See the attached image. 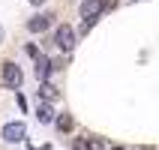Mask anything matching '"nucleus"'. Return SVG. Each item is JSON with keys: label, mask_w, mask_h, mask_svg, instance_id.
Listing matches in <instances>:
<instances>
[{"label": "nucleus", "mask_w": 159, "mask_h": 150, "mask_svg": "<svg viewBox=\"0 0 159 150\" xmlns=\"http://www.w3.org/2000/svg\"><path fill=\"white\" fill-rule=\"evenodd\" d=\"M0 78H3V84H6L9 90H18L21 81H24V72H21V66H18L15 60H6L0 66Z\"/></svg>", "instance_id": "nucleus-1"}, {"label": "nucleus", "mask_w": 159, "mask_h": 150, "mask_svg": "<svg viewBox=\"0 0 159 150\" xmlns=\"http://www.w3.org/2000/svg\"><path fill=\"white\" fill-rule=\"evenodd\" d=\"M54 45H57L60 51L69 54L72 48H75V30H72L69 24H60V27H57V33H54Z\"/></svg>", "instance_id": "nucleus-2"}, {"label": "nucleus", "mask_w": 159, "mask_h": 150, "mask_svg": "<svg viewBox=\"0 0 159 150\" xmlns=\"http://www.w3.org/2000/svg\"><path fill=\"white\" fill-rule=\"evenodd\" d=\"M105 9H108L105 0H81V15L84 18H99Z\"/></svg>", "instance_id": "nucleus-3"}, {"label": "nucleus", "mask_w": 159, "mask_h": 150, "mask_svg": "<svg viewBox=\"0 0 159 150\" xmlns=\"http://www.w3.org/2000/svg\"><path fill=\"white\" fill-rule=\"evenodd\" d=\"M24 135H27V126L24 123H6V126H3V141H9V144L24 141Z\"/></svg>", "instance_id": "nucleus-4"}, {"label": "nucleus", "mask_w": 159, "mask_h": 150, "mask_svg": "<svg viewBox=\"0 0 159 150\" xmlns=\"http://www.w3.org/2000/svg\"><path fill=\"white\" fill-rule=\"evenodd\" d=\"M54 69H57V66H54V63L48 60L45 54H39V57H36V78L42 81V84H45V81H48V75H51Z\"/></svg>", "instance_id": "nucleus-5"}, {"label": "nucleus", "mask_w": 159, "mask_h": 150, "mask_svg": "<svg viewBox=\"0 0 159 150\" xmlns=\"http://www.w3.org/2000/svg\"><path fill=\"white\" fill-rule=\"evenodd\" d=\"M51 18H54V15H48V12H42V15H33L30 21H27V30H30V33H42V30H48Z\"/></svg>", "instance_id": "nucleus-6"}, {"label": "nucleus", "mask_w": 159, "mask_h": 150, "mask_svg": "<svg viewBox=\"0 0 159 150\" xmlns=\"http://www.w3.org/2000/svg\"><path fill=\"white\" fill-rule=\"evenodd\" d=\"M36 117H39V123H51V120H54V108L45 102V105L36 108Z\"/></svg>", "instance_id": "nucleus-7"}, {"label": "nucleus", "mask_w": 159, "mask_h": 150, "mask_svg": "<svg viewBox=\"0 0 159 150\" xmlns=\"http://www.w3.org/2000/svg\"><path fill=\"white\" fill-rule=\"evenodd\" d=\"M54 126H57L60 132H69V129H72V117L69 114H60L57 120H54Z\"/></svg>", "instance_id": "nucleus-8"}, {"label": "nucleus", "mask_w": 159, "mask_h": 150, "mask_svg": "<svg viewBox=\"0 0 159 150\" xmlns=\"http://www.w3.org/2000/svg\"><path fill=\"white\" fill-rule=\"evenodd\" d=\"M39 90H42V96L48 99V102H54V99H57V87H54V84H48V81H45Z\"/></svg>", "instance_id": "nucleus-9"}, {"label": "nucleus", "mask_w": 159, "mask_h": 150, "mask_svg": "<svg viewBox=\"0 0 159 150\" xmlns=\"http://www.w3.org/2000/svg\"><path fill=\"white\" fill-rule=\"evenodd\" d=\"M87 150H108L102 138H87Z\"/></svg>", "instance_id": "nucleus-10"}, {"label": "nucleus", "mask_w": 159, "mask_h": 150, "mask_svg": "<svg viewBox=\"0 0 159 150\" xmlns=\"http://www.w3.org/2000/svg\"><path fill=\"white\" fill-rule=\"evenodd\" d=\"M99 18H84L81 21V33H87V30H93V24H96Z\"/></svg>", "instance_id": "nucleus-11"}, {"label": "nucleus", "mask_w": 159, "mask_h": 150, "mask_svg": "<svg viewBox=\"0 0 159 150\" xmlns=\"http://www.w3.org/2000/svg\"><path fill=\"white\" fill-rule=\"evenodd\" d=\"M72 147H75V150H87V141H84V138H75V144H72Z\"/></svg>", "instance_id": "nucleus-12"}, {"label": "nucleus", "mask_w": 159, "mask_h": 150, "mask_svg": "<svg viewBox=\"0 0 159 150\" xmlns=\"http://www.w3.org/2000/svg\"><path fill=\"white\" fill-rule=\"evenodd\" d=\"M27 3H33V6H39V3H45V0H27Z\"/></svg>", "instance_id": "nucleus-13"}, {"label": "nucleus", "mask_w": 159, "mask_h": 150, "mask_svg": "<svg viewBox=\"0 0 159 150\" xmlns=\"http://www.w3.org/2000/svg\"><path fill=\"white\" fill-rule=\"evenodd\" d=\"M0 42H3V27H0Z\"/></svg>", "instance_id": "nucleus-14"}, {"label": "nucleus", "mask_w": 159, "mask_h": 150, "mask_svg": "<svg viewBox=\"0 0 159 150\" xmlns=\"http://www.w3.org/2000/svg\"><path fill=\"white\" fill-rule=\"evenodd\" d=\"M111 150H126V147H111Z\"/></svg>", "instance_id": "nucleus-15"}, {"label": "nucleus", "mask_w": 159, "mask_h": 150, "mask_svg": "<svg viewBox=\"0 0 159 150\" xmlns=\"http://www.w3.org/2000/svg\"><path fill=\"white\" fill-rule=\"evenodd\" d=\"M141 150H150V147H141Z\"/></svg>", "instance_id": "nucleus-16"}]
</instances>
